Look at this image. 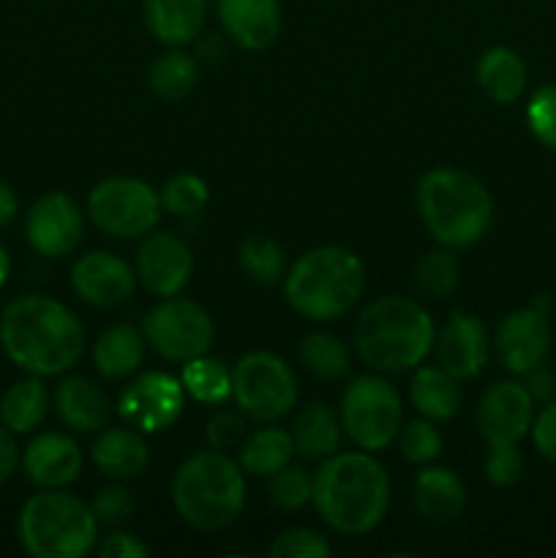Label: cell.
<instances>
[{
	"label": "cell",
	"mask_w": 556,
	"mask_h": 558,
	"mask_svg": "<svg viewBox=\"0 0 556 558\" xmlns=\"http://www.w3.org/2000/svg\"><path fill=\"white\" fill-rule=\"evenodd\" d=\"M90 510L96 515L98 526H120V523L129 521L134 515V499H131L129 490L123 485H109L101 488L90 501Z\"/></svg>",
	"instance_id": "42"
},
{
	"label": "cell",
	"mask_w": 556,
	"mask_h": 558,
	"mask_svg": "<svg viewBox=\"0 0 556 558\" xmlns=\"http://www.w3.org/2000/svg\"><path fill=\"white\" fill-rule=\"evenodd\" d=\"M554 221H556V210H554Z\"/></svg>",
	"instance_id": "51"
},
{
	"label": "cell",
	"mask_w": 556,
	"mask_h": 558,
	"mask_svg": "<svg viewBox=\"0 0 556 558\" xmlns=\"http://www.w3.org/2000/svg\"><path fill=\"white\" fill-rule=\"evenodd\" d=\"M90 221L109 238L136 240L161 221V196L136 178H107L87 194Z\"/></svg>",
	"instance_id": "10"
},
{
	"label": "cell",
	"mask_w": 556,
	"mask_h": 558,
	"mask_svg": "<svg viewBox=\"0 0 556 558\" xmlns=\"http://www.w3.org/2000/svg\"><path fill=\"white\" fill-rule=\"evenodd\" d=\"M330 554V543L322 534L300 526L281 532L270 545L273 558H327Z\"/></svg>",
	"instance_id": "39"
},
{
	"label": "cell",
	"mask_w": 556,
	"mask_h": 558,
	"mask_svg": "<svg viewBox=\"0 0 556 558\" xmlns=\"http://www.w3.org/2000/svg\"><path fill=\"white\" fill-rule=\"evenodd\" d=\"M49 403L52 398H49L41 376H27V379L14 381L0 398V423L11 434H31L44 423Z\"/></svg>",
	"instance_id": "29"
},
{
	"label": "cell",
	"mask_w": 556,
	"mask_h": 558,
	"mask_svg": "<svg viewBox=\"0 0 556 558\" xmlns=\"http://www.w3.org/2000/svg\"><path fill=\"white\" fill-rule=\"evenodd\" d=\"M16 463H20V450H16L14 434L0 423V485L11 480V474L16 472Z\"/></svg>",
	"instance_id": "46"
},
{
	"label": "cell",
	"mask_w": 556,
	"mask_h": 558,
	"mask_svg": "<svg viewBox=\"0 0 556 558\" xmlns=\"http://www.w3.org/2000/svg\"><path fill=\"white\" fill-rule=\"evenodd\" d=\"M218 20L238 47L262 52L281 33L278 0H218Z\"/></svg>",
	"instance_id": "20"
},
{
	"label": "cell",
	"mask_w": 556,
	"mask_h": 558,
	"mask_svg": "<svg viewBox=\"0 0 556 558\" xmlns=\"http://www.w3.org/2000/svg\"><path fill=\"white\" fill-rule=\"evenodd\" d=\"M551 352L548 314L534 305L516 308L496 327V354L510 374L527 376L545 363Z\"/></svg>",
	"instance_id": "15"
},
{
	"label": "cell",
	"mask_w": 556,
	"mask_h": 558,
	"mask_svg": "<svg viewBox=\"0 0 556 558\" xmlns=\"http://www.w3.org/2000/svg\"><path fill=\"white\" fill-rule=\"evenodd\" d=\"M161 196V207L169 213V216L189 218L196 216V213L205 210L207 199H210V191H207L205 180L196 178L191 172L172 174V178L164 183V189L158 191Z\"/></svg>",
	"instance_id": "36"
},
{
	"label": "cell",
	"mask_w": 556,
	"mask_h": 558,
	"mask_svg": "<svg viewBox=\"0 0 556 558\" xmlns=\"http://www.w3.org/2000/svg\"><path fill=\"white\" fill-rule=\"evenodd\" d=\"M232 396L240 412L256 423H273L298 403V376L273 352H249L232 371Z\"/></svg>",
	"instance_id": "9"
},
{
	"label": "cell",
	"mask_w": 556,
	"mask_h": 558,
	"mask_svg": "<svg viewBox=\"0 0 556 558\" xmlns=\"http://www.w3.org/2000/svg\"><path fill=\"white\" fill-rule=\"evenodd\" d=\"M205 439L213 450H232V447H243L245 441V420L234 412H218L216 417L207 420Z\"/></svg>",
	"instance_id": "43"
},
{
	"label": "cell",
	"mask_w": 556,
	"mask_h": 558,
	"mask_svg": "<svg viewBox=\"0 0 556 558\" xmlns=\"http://www.w3.org/2000/svg\"><path fill=\"white\" fill-rule=\"evenodd\" d=\"M196 58L207 60V63H221L227 58V44H223L221 36H205L200 38L196 36Z\"/></svg>",
	"instance_id": "48"
},
{
	"label": "cell",
	"mask_w": 556,
	"mask_h": 558,
	"mask_svg": "<svg viewBox=\"0 0 556 558\" xmlns=\"http://www.w3.org/2000/svg\"><path fill=\"white\" fill-rule=\"evenodd\" d=\"M483 472L496 488H510L523 474V456L516 445H488Z\"/></svg>",
	"instance_id": "41"
},
{
	"label": "cell",
	"mask_w": 556,
	"mask_h": 558,
	"mask_svg": "<svg viewBox=\"0 0 556 558\" xmlns=\"http://www.w3.org/2000/svg\"><path fill=\"white\" fill-rule=\"evenodd\" d=\"M71 287L96 308H118L134 298L136 272L118 254L90 251L71 267Z\"/></svg>",
	"instance_id": "17"
},
{
	"label": "cell",
	"mask_w": 556,
	"mask_h": 558,
	"mask_svg": "<svg viewBox=\"0 0 556 558\" xmlns=\"http://www.w3.org/2000/svg\"><path fill=\"white\" fill-rule=\"evenodd\" d=\"M16 210H20V199H16L14 189L0 180V229L9 227V223L14 221Z\"/></svg>",
	"instance_id": "49"
},
{
	"label": "cell",
	"mask_w": 556,
	"mask_h": 558,
	"mask_svg": "<svg viewBox=\"0 0 556 558\" xmlns=\"http://www.w3.org/2000/svg\"><path fill=\"white\" fill-rule=\"evenodd\" d=\"M27 243L36 254L47 259H63L74 254L76 245L85 234V218H82L80 205L69 194H44L41 199L33 202L25 218Z\"/></svg>",
	"instance_id": "13"
},
{
	"label": "cell",
	"mask_w": 556,
	"mask_h": 558,
	"mask_svg": "<svg viewBox=\"0 0 556 558\" xmlns=\"http://www.w3.org/2000/svg\"><path fill=\"white\" fill-rule=\"evenodd\" d=\"M185 390L183 381L161 371H147L131 381L120 396L118 414L142 434H158L178 423L183 414Z\"/></svg>",
	"instance_id": "12"
},
{
	"label": "cell",
	"mask_w": 556,
	"mask_h": 558,
	"mask_svg": "<svg viewBox=\"0 0 556 558\" xmlns=\"http://www.w3.org/2000/svg\"><path fill=\"white\" fill-rule=\"evenodd\" d=\"M9 272H11V259H9V254H5L3 245H0V287H3V283H5Z\"/></svg>",
	"instance_id": "50"
},
{
	"label": "cell",
	"mask_w": 556,
	"mask_h": 558,
	"mask_svg": "<svg viewBox=\"0 0 556 558\" xmlns=\"http://www.w3.org/2000/svg\"><path fill=\"white\" fill-rule=\"evenodd\" d=\"M93 463L112 480H136L150 466V447L136 428H109L93 445Z\"/></svg>",
	"instance_id": "23"
},
{
	"label": "cell",
	"mask_w": 556,
	"mask_h": 558,
	"mask_svg": "<svg viewBox=\"0 0 556 558\" xmlns=\"http://www.w3.org/2000/svg\"><path fill=\"white\" fill-rule=\"evenodd\" d=\"M147 554H150V548L136 534L129 532H112L98 545V556L101 558H145Z\"/></svg>",
	"instance_id": "45"
},
{
	"label": "cell",
	"mask_w": 556,
	"mask_h": 558,
	"mask_svg": "<svg viewBox=\"0 0 556 558\" xmlns=\"http://www.w3.org/2000/svg\"><path fill=\"white\" fill-rule=\"evenodd\" d=\"M311 496H314V474H309V469L287 463V466L278 469L270 477V499L281 510L305 507Z\"/></svg>",
	"instance_id": "37"
},
{
	"label": "cell",
	"mask_w": 556,
	"mask_h": 558,
	"mask_svg": "<svg viewBox=\"0 0 556 558\" xmlns=\"http://www.w3.org/2000/svg\"><path fill=\"white\" fill-rule=\"evenodd\" d=\"M458 278H461V267H458L456 254L452 248H434L428 254H423L414 265V289H418L423 298L431 300H445L456 292Z\"/></svg>",
	"instance_id": "33"
},
{
	"label": "cell",
	"mask_w": 556,
	"mask_h": 558,
	"mask_svg": "<svg viewBox=\"0 0 556 558\" xmlns=\"http://www.w3.org/2000/svg\"><path fill=\"white\" fill-rule=\"evenodd\" d=\"M183 390L200 403H223L232 396V371L216 357H194L185 363L183 376Z\"/></svg>",
	"instance_id": "32"
},
{
	"label": "cell",
	"mask_w": 556,
	"mask_h": 558,
	"mask_svg": "<svg viewBox=\"0 0 556 558\" xmlns=\"http://www.w3.org/2000/svg\"><path fill=\"white\" fill-rule=\"evenodd\" d=\"M341 425L360 450H385L403 425L401 396L382 376H358L341 396Z\"/></svg>",
	"instance_id": "8"
},
{
	"label": "cell",
	"mask_w": 556,
	"mask_h": 558,
	"mask_svg": "<svg viewBox=\"0 0 556 558\" xmlns=\"http://www.w3.org/2000/svg\"><path fill=\"white\" fill-rule=\"evenodd\" d=\"M294 441L289 430L262 428L240 447V466L254 477H273L278 469L292 463Z\"/></svg>",
	"instance_id": "30"
},
{
	"label": "cell",
	"mask_w": 556,
	"mask_h": 558,
	"mask_svg": "<svg viewBox=\"0 0 556 558\" xmlns=\"http://www.w3.org/2000/svg\"><path fill=\"white\" fill-rule=\"evenodd\" d=\"M414 409L425 420H450L461 409V385L442 365H418L409 385Z\"/></svg>",
	"instance_id": "26"
},
{
	"label": "cell",
	"mask_w": 556,
	"mask_h": 558,
	"mask_svg": "<svg viewBox=\"0 0 556 558\" xmlns=\"http://www.w3.org/2000/svg\"><path fill=\"white\" fill-rule=\"evenodd\" d=\"M398 447L409 463L425 466L442 456V434L431 425V420H409L398 430Z\"/></svg>",
	"instance_id": "38"
},
{
	"label": "cell",
	"mask_w": 556,
	"mask_h": 558,
	"mask_svg": "<svg viewBox=\"0 0 556 558\" xmlns=\"http://www.w3.org/2000/svg\"><path fill=\"white\" fill-rule=\"evenodd\" d=\"M0 347L31 376H60L80 363L85 327L71 308L47 294H22L0 311Z\"/></svg>",
	"instance_id": "1"
},
{
	"label": "cell",
	"mask_w": 556,
	"mask_h": 558,
	"mask_svg": "<svg viewBox=\"0 0 556 558\" xmlns=\"http://www.w3.org/2000/svg\"><path fill=\"white\" fill-rule=\"evenodd\" d=\"M532 441L543 458L556 463V401H548L532 423Z\"/></svg>",
	"instance_id": "44"
},
{
	"label": "cell",
	"mask_w": 556,
	"mask_h": 558,
	"mask_svg": "<svg viewBox=\"0 0 556 558\" xmlns=\"http://www.w3.org/2000/svg\"><path fill=\"white\" fill-rule=\"evenodd\" d=\"M436 365L456 376L458 381L474 379L485 368L491 354V338L483 319L467 311H452L447 325L434 341Z\"/></svg>",
	"instance_id": "18"
},
{
	"label": "cell",
	"mask_w": 556,
	"mask_h": 558,
	"mask_svg": "<svg viewBox=\"0 0 556 558\" xmlns=\"http://www.w3.org/2000/svg\"><path fill=\"white\" fill-rule=\"evenodd\" d=\"M172 505L189 526L218 532L238 521L245 505L240 461L221 450H202L185 458L172 480Z\"/></svg>",
	"instance_id": "5"
},
{
	"label": "cell",
	"mask_w": 556,
	"mask_h": 558,
	"mask_svg": "<svg viewBox=\"0 0 556 558\" xmlns=\"http://www.w3.org/2000/svg\"><path fill=\"white\" fill-rule=\"evenodd\" d=\"M478 85L496 104H512L527 87V65L510 47H491L478 60Z\"/></svg>",
	"instance_id": "25"
},
{
	"label": "cell",
	"mask_w": 556,
	"mask_h": 558,
	"mask_svg": "<svg viewBox=\"0 0 556 558\" xmlns=\"http://www.w3.org/2000/svg\"><path fill=\"white\" fill-rule=\"evenodd\" d=\"M412 499L425 521L450 523L467 507V488L450 469L423 466L412 480Z\"/></svg>",
	"instance_id": "22"
},
{
	"label": "cell",
	"mask_w": 556,
	"mask_h": 558,
	"mask_svg": "<svg viewBox=\"0 0 556 558\" xmlns=\"http://www.w3.org/2000/svg\"><path fill=\"white\" fill-rule=\"evenodd\" d=\"M418 210L436 243L452 251L469 248L494 223V196L474 174L436 167L420 178Z\"/></svg>",
	"instance_id": "4"
},
{
	"label": "cell",
	"mask_w": 556,
	"mask_h": 558,
	"mask_svg": "<svg viewBox=\"0 0 556 558\" xmlns=\"http://www.w3.org/2000/svg\"><path fill=\"white\" fill-rule=\"evenodd\" d=\"M55 414L74 434H93L109 420V401L98 385L82 376H65L52 392Z\"/></svg>",
	"instance_id": "21"
},
{
	"label": "cell",
	"mask_w": 556,
	"mask_h": 558,
	"mask_svg": "<svg viewBox=\"0 0 556 558\" xmlns=\"http://www.w3.org/2000/svg\"><path fill=\"white\" fill-rule=\"evenodd\" d=\"M145 357V336L131 325H114L98 336L93 347V365L104 379H125Z\"/></svg>",
	"instance_id": "28"
},
{
	"label": "cell",
	"mask_w": 556,
	"mask_h": 558,
	"mask_svg": "<svg viewBox=\"0 0 556 558\" xmlns=\"http://www.w3.org/2000/svg\"><path fill=\"white\" fill-rule=\"evenodd\" d=\"M200 80V65H196L194 54L183 52V49H169V52L158 54L147 69V85L164 101H178V98L189 96Z\"/></svg>",
	"instance_id": "31"
},
{
	"label": "cell",
	"mask_w": 556,
	"mask_h": 558,
	"mask_svg": "<svg viewBox=\"0 0 556 558\" xmlns=\"http://www.w3.org/2000/svg\"><path fill=\"white\" fill-rule=\"evenodd\" d=\"M322 521L338 534L374 532L390 507V477L368 452H336L314 472V496Z\"/></svg>",
	"instance_id": "2"
},
{
	"label": "cell",
	"mask_w": 556,
	"mask_h": 558,
	"mask_svg": "<svg viewBox=\"0 0 556 558\" xmlns=\"http://www.w3.org/2000/svg\"><path fill=\"white\" fill-rule=\"evenodd\" d=\"M25 477L38 488H65L82 474V450L71 436L47 430L31 439L22 452Z\"/></svg>",
	"instance_id": "19"
},
{
	"label": "cell",
	"mask_w": 556,
	"mask_h": 558,
	"mask_svg": "<svg viewBox=\"0 0 556 558\" xmlns=\"http://www.w3.org/2000/svg\"><path fill=\"white\" fill-rule=\"evenodd\" d=\"M341 417L327 403H309L292 425L294 452L311 461H325L341 447Z\"/></svg>",
	"instance_id": "27"
},
{
	"label": "cell",
	"mask_w": 556,
	"mask_h": 558,
	"mask_svg": "<svg viewBox=\"0 0 556 558\" xmlns=\"http://www.w3.org/2000/svg\"><path fill=\"white\" fill-rule=\"evenodd\" d=\"M474 417L488 445H518L532 430L534 398L527 385L496 381L480 396Z\"/></svg>",
	"instance_id": "14"
},
{
	"label": "cell",
	"mask_w": 556,
	"mask_h": 558,
	"mask_svg": "<svg viewBox=\"0 0 556 558\" xmlns=\"http://www.w3.org/2000/svg\"><path fill=\"white\" fill-rule=\"evenodd\" d=\"M365 289V267L341 245L309 251L283 276V298L311 322H330L354 308Z\"/></svg>",
	"instance_id": "6"
},
{
	"label": "cell",
	"mask_w": 556,
	"mask_h": 558,
	"mask_svg": "<svg viewBox=\"0 0 556 558\" xmlns=\"http://www.w3.org/2000/svg\"><path fill=\"white\" fill-rule=\"evenodd\" d=\"M16 537L33 558H82L96 545L98 521L90 505L63 488H41L22 505Z\"/></svg>",
	"instance_id": "7"
},
{
	"label": "cell",
	"mask_w": 556,
	"mask_h": 558,
	"mask_svg": "<svg viewBox=\"0 0 556 558\" xmlns=\"http://www.w3.org/2000/svg\"><path fill=\"white\" fill-rule=\"evenodd\" d=\"M434 322L418 300L390 294L360 314L354 325V349L368 368L379 374H403L428 357L434 347Z\"/></svg>",
	"instance_id": "3"
},
{
	"label": "cell",
	"mask_w": 556,
	"mask_h": 558,
	"mask_svg": "<svg viewBox=\"0 0 556 558\" xmlns=\"http://www.w3.org/2000/svg\"><path fill=\"white\" fill-rule=\"evenodd\" d=\"M145 25L169 47L196 41L205 27L207 0H145Z\"/></svg>",
	"instance_id": "24"
},
{
	"label": "cell",
	"mask_w": 556,
	"mask_h": 558,
	"mask_svg": "<svg viewBox=\"0 0 556 558\" xmlns=\"http://www.w3.org/2000/svg\"><path fill=\"white\" fill-rule=\"evenodd\" d=\"M527 376H529L527 390L532 392L534 401L548 403L551 398H554V392H556V379H554V374H548V371H543V365H540V368H534L532 374H527Z\"/></svg>",
	"instance_id": "47"
},
{
	"label": "cell",
	"mask_w": 556,
	"mask_h": 558,
	"mask_svg": "<svg viewBox=\"0 0 556 558\" xmlns=\"http://www.w3.org/2000/svg\"><path fill=\"white\" fill-rule=\"evenodd\" d=\"M142 336L150 343L153 352L161 354L164 360L189 363V360L210 352L216 327H213L210 314L200 303L174 294L147 311L145 322H142Z\"/></svg>",
	"instance_id": "11"
},
{
	"label": "cell",
	"mask_w": 556,
	"mask_h": 558,
	"mask_svg": "<svg viewBox=\"0 0 556 558\" xmlns=\"http://www.w3.org/2000/svg\"><path fill=\"white\" fill-rule=\"evenodd\" d=\"M527 123L545 147L556 150V85H545L529 98Z\"/></svg>",
	"instance_id": "40"
},
{
	"label": "cell",
	"mask_w": 556,
	"mask_h": 558,
	"mask_svg": "<svg viewBox=\"0 0 556 558\" xmlns=\"http://www.w3.org/2000/svg\"><path fill=\"white\" fill-rule=\"evenodd\" d=\"M240 270L251 278V281L262 283V287H273V283L283 281V248L276 240L265 238V234H251L240 243L238 248Z\"/></svg>",
	"instance_id": "35"
},
{
	"label": "cell",
	"mask_w": 556,
	"mask_h": 558,
	"mask_svg": "<svg viewBox=\"0 0 556 558\" xmlns=\"http://www.w3.org/2000/svg\"><path fill=\"white\" fill-rule=\"evenodd\" d=\"M191 270H194V256L178 234H147L136 254V278L156 298H174L183 292L191 281Z\"/></svg>",
	"instance_id": "16"
},
{
	"label": "cell",
	"mask_w": 556,
	"mask_h": 558,
	"mask_svg": "<svg viewBox=\"0 0 556 558\" xmlns=\"http://www.w3.org/2000/svg\"><path fill=\"white\" fill-rule=\"evenodd\" d=\"M300 363L316 379H341L349 371V352L333 332H311L300 341Z\"/></svg>",
	"instance_id": "34"
}]
</instances>
